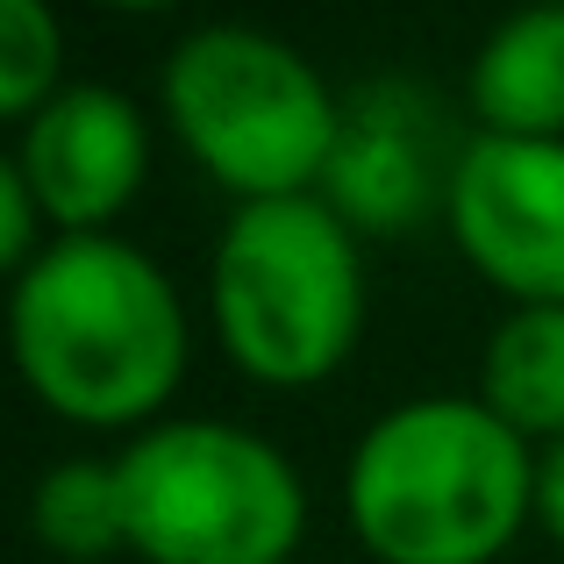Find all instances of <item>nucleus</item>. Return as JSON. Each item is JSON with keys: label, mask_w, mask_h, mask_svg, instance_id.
<instances>
[{"label": "nucleus", "mask_w": 564, "mask_h": 564, "mask_svg": "<svg viewBox=\"0 0 564 564\" xmlns=\"http://www.w3.org/2000/svg\"><path fill=\"white\" fill-rule=\"evenodd\" d=\"M414 200H422V151L400 129H372L365 115L344 108V143H336V165H329V207L344 221L386 229Z\"/></svg>", "instance_id": "9b49d317"}, {"label": "nucleus", "mask_w": 564, "mask_h": 564, "mask_svg": "<svg viewBox=\"0 0 564 564\" xmlns=\"http://www.w3.org/2000/svg\"><path fill=\"white\" fill-rule=\"evenodd\" d=\"M344 500L379 564H494L536 514V451L486 400L429 393L358 436Z\"/></svg>", "instance_id": "f03ea898"}, {"label": "nucleus", "mask_w": 564, "mask_h": 564, "mask_svg": "<svg viewBox=\"0 0 564 564\" xmlns=\"http://www.w3.org/2000/svg\"><path fill=\"white\" fill-rule=\"evenodd\" d=\"M29 529L51 557L65 564H100L108 551H129L122 529V479H115V457L94 465V457H72V465H51L29 494Z\"/></svg>", "instance_id": "9d476101"}, {"label": "nucleus", "mask_w": 564, "mask_h": 564, "mask_svg": "<svg viewBox=\"0 0 564 564\" xmlns=\"http://www.w3.org/2000/svg\"><path fill=\"white\" fill-rule=\"evenodd\" d=\"M65 94V29L43 0H0V122H36Z\"/></svg>", "instance_id": "f8f14e48"}, {"label": "nucleus", "mask_w": 564, "mask_h": 564, "mask_svg": "<svg viewBox=\"0 0 564 564\" xmlns=\"http://www.w3.org/2000/svg\"><path fill=\"white\" fill-rule=\"evenodd\" d=\"M207 307L229 365L264 386H315L365 336V258L322 193L250 200L207 264Z\"/></svg>", "instance_id": "20e7f679"}, {"label": "nucleus", "mask_w": 564, "mask_h": 564, "mask_svg": "<svg viewBox=\"0 0 564 564\" xmlns=\"http://www.w3.org/2000/svg\"><path fill=\"white\" fill-rule=\"evenodd\" d=\"M14 165L57 236H108L151 180V129L129 94L79 79L22 129Z\"/></svg>", "instance_id": "0eeeda50"}, {"label": "nucleus", "mask_w": 564, "mask_h": 564, "mask_svg": "<svg viewBox=\"0 0 564 564\" xmlns=\"http://www.w3.org/2000/svg\"><path fill=\"white\" fill-rule=\"evenodd\" d=\"M186 350L180 286L122 236H51L8 286L14 372L79 429H158Z\"/></svg>", "instance_id": "f257e3e1"}, {"label": "nucleus", "mask_w": 564, "mask_h": 564, "mask_svg": "<svg viewBox=\"0 0 564 564\" xmlns=\"http://www.w3.org/2000/svg\"><path fill=\"white\" fill-rule=\"evenodd\" d=\"M122 529L143 564H286L307 536V494L272 436L180 414L115 457Z\"/></svg>", "instance_id": "39448f33"}, {"label": "nucleus", "mask_w": 564, "mask_h": 564, "mask_svg": "<svg viewBox=\"0 0 564 564\" xmlns=\"http://www.w3.org/2000/svg\"><path fill=\"white\" fill-rule=\"evenodd\" d=\"M465 264L514 307H564V143L471 137L443 180Z\"/></svg>", "instance_id": "423d86ee"}, {"label": "nucleus", "mask_w": 564, "mask_h": 564, "mask_svg": "<svg viewBox=\"0 0 564 564\" xmlns=\"http://www.w3.org/2000/svg\"><path fill=\"white\" fill-rule=\"evenodd\" d=\"M479 400L522 443H564V307H514L479 358Z\"/></svg>", "instance_id": "1a4fd4ad"}, {"label": "nucleus", "mask_w": 564, "mask_h": 564, "mask_svg": "<svg viewBox=\"0 0 564 564\" xmlns=\"http://www.w3.org/2000/svg\"><path fill=\"white\" fill-rule=\"evenodd\" d=\"M165 115L221 193L301 200L329 186L344 143V100L293 43L243 22H207L165 57Z\"/></svg>", "instance_id": "7ed1b4c3"}, {"label": "nucleus", "mask_w": 564, "mask_h": 564, "mask_svg": "<svg viewBox=\"0 0 564 564\" xmlns=\"http://www.w3.org/2000/svg\"><path fill=\"white\" fill-rule=\"evenodd\" d=\"M536 522L551 529V543L564 551V443L536 457Z\"/></svg>", "instance_id": "4468645a"}, {"label": "nucleus", "mask_w": 564, "mask_h": 564, "mask_svg": "<svg viewBox=\"0 0 564 564\" xmlns=\"http://www.w3.org/2000/svg\"><path fill=\"white\" fill-rule=\"evenodd\" d=\"M36 229H43L36 193H29L22 165L0 151V279H8V272L22 279L29 272V258H36Z\"/></svg>", "instance_id": "ddd939ff"}, {"label": "nucleus", "mask_w": 564, "mask_h": 564, "mask_svg": "<svg viewBox=\"0 0 564 564\" xmlns=\"http://www.w3.org/2000/svg\"><path fill=\"white\" fill-rule=\"evenodd\" d=\"M471 115L479 137L564 143V8H522L471 57Z\"/></svg>", "instance_id": "6e6552de"}]
</instances>
